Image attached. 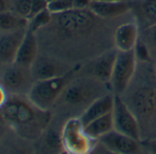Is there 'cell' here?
I'll use <instances>...</instances> for the list:
<instances>
[{"label": "cell", "mask_w": 156, "mask_h": 154, "mask_svg": "<svg viewBox=\"0 0 156 154\" xmlns=\"http://www.w3.org/2000/svg\"><path fill=\"white\" fill-rule=\"evenodd\" d=\"M77 68V66L73 67L71 71L62 76L35 81L30 89L27 97L38 107L43 110H50L71 82Z\"/></svg>", "instance_id": "3"}, {"label": "cell", "mask_w": 156, "mask_h": 154, "mask_svg": "<svg viewBox=\"0 0 156 154\" xmlns=\"http://www.w3.org/2000/svg\"><path fill=\"white\" fill-rule=\"evenodd\" d=\"M98 89L92 84L86 82H76L69 83L62 93L60 98L62 102L69 107H82L83 105L87 106L98 97Z\"/></svg>", "instance_id": "9"}, {"label": "cell", "mask_w": 156, "mask_h": 154, "mask_svg": "<svg viewBox=\"0 0 156 154\" xmlns=\"http://www.w3.org/2000/svg\"><path fill=\"white\" fill-rule=\"evenodd\" d=\"M47 1H48V2H50V1H51V0H47Z\"/></svg>", "instance_id": "33"}, {"label": "cell", "mask_w": 156, "mask_h": 154, "mask_svg": "<svg viewBox=\"0 0 156 154\" xmlns=\"http://www.w3.org/2000/svg\"><path fill=\"white\" fill-rule=\"evenodd\" d=\"M114 129L134 139L141 140V128L137 117L119 95H114L112 109Z\"/></svg>", "instance_id": "8"}, {"label": "cell", "mask_w": 156, "mask_h": 154, "mask_svg": "<svg viewBox=\"0 0 156 154\" xmlns=\"http://www.w3.org/2000/svg\"><path fill=\"white\" fill-rule=\"evenodd\" d=\"M118 50H111L100 55L93 66V74L96 78L102 83H108L111 78V74L116 60Z\"/></svg>", "instance_id": "18"}, {"label": "cell", "mask_w": 156, "mask_h": 154, "mask_svg": "<svg viewBox=\"0 0 156 154\" xmlns=\"http://www.w3.org/2000/svg\"><path fill=\"white\" fill-rule=\"evenodd\" d=\"M62 148L67 153H88L94 148L95 138L89 137L79 117H71L63 125L61 134Z\"/></svg>", "instance_id": "5"}, {"label": "cell", "mask_w": 156, "mask_h": 154, "mask_svg": "<svg viewBox=\"0 0 156 154\" xmlns=\"http://www.w3.org/2000/svg\"><path fill=\"white\" fill-rule=\"evenodd\" d=\"M93 0H73V9H87Z\"/></svg>", "instance_id": "28"}, {"label": "cell", "mask_w": 156, "mask_h": 154, "mask_svg": "<svg viewBox=\"0 0 156 154\" xmlns=\"http://www.w3.org/2000/svg\"><path fill=\"white\" fill-rule=\"evenodd\" d=\"M113 105L114 96L103 95L91 102L79 117V118L83 125L86 126L92 120L111 112L113 109Z\"/></svg>", "instance_id": "17"}, {"label": "cell", "mask_w": 156, "mask_h": 154, "mask_svg": "<svg viewBox=\"0 0 156 154\" xmlns=\"http://www.w3.org/2000/svg\"><path fill=\"white\" fill-rule=\"evenodd\" d=\"M137 117L140 125L156 119V86L151 84H141L129 91L124 100Z\"/></svg>", "instance_id": "4"}, {"label": "cell", "mask_w": 156, "mask_h": 154, "mask_svg": "<svg viewBox=\"0 0 156 154\" xmlns=\"http://www.w3.org/2000/svg\"><path fill=\"white\" fill-rule=\"evenodd\" d=\"M73 68L56 58L39 54L30 66V71L34 81H39L64 75Z\"/></svg>", "instance_id": "10"}, {"label": "cell", "mask_w": 156, "mask_h": 154, "mask_svg": "<svg viewBox=\"0 0 156 154\" xmlns=\"http://www.w3.org/2000/svg\"><path fill=\"white\" fill-rule=\"evenodd\" d=\"M153 74H154V77H155V79H156V64L154 65V70H153Z\"/></svg>", "instance_id": "32"}, {"label": "cell", "mask_w": 156, "mask_h": 154, "mask_svg": "<svg viewBox=\"0 0 156 154\" xmlns=\"http://www.w3.org/2000/svg\"><path fill=\"white\" fill-rule=\"evenodd\" d=\"M0 71V82L9 95L27 96L35 82L30 67L17 63L2 65Z\"/></svg>", "instance_id": "7"}, {"label": "cell", "mask_w": 156, "mask_h": 154, "mask_svg": "<svg viewBox=\"0 0 156 154\" xmlns=\"http://www.w3.org/2000/svg\"><path fill=\"white\" fill-rule=\"evenodd\" d=\"M28 29L0 33V65L15 62L20 46Z\"/></svg>", "instance_id": "12"}, {"label": "cell", "mask_w": 156, "mask_h": 154, "mask_svg": "<svg viewBox=\"0 0 156 154\" xmlns=\"http://www.w3.org/2000/svg\"><path fill=\"white\" fill-rule=\"evenodd\" d=\"M47 8H48V1L47 0H32L31 9H30V13L28 19H30V18H32L36 14L40 13L41 11L46 9Z\"/></svg>", "instance_id": "26"}, {"label": "cell", "mask_w": 156, "mask_h": 154, "mask_svg": "<svg viewBox=\"0 0 156 154\" xmlns=\"http://www.w3.org/2000/svg\"><path fill=\"white\" fill-rule=\"evenodd\" d=\"M101 19L88 9H73L63 13L52 14L50 24L40 31L54 34L59 39L82 38L92 34Z\"/></svg>", "instance_id": "2"}, {"label": "cell", "mask_w": 156, "mask_h": 154, "mask_svg": "<svg viewBox=\"0 0 156 154\" xmlns=\"http://www.w3.org/2000/svg\"><path fill=\"white\" fill-rule=\"evenodd\" d=\"M98 142L108 151L119 154L138 153L140 150V142L131 137L112 129L98 138Z\"/></svg>", "instance_id": "11"}, {"label": "cell", "mask_w": 156, "mask_h": 154, "mask_svg": "<svg viewBox=\"0 0 156 154\" xmlns=\"http://www.w3.org/2000/svg\"><path fill=\"white\" fill-rule=\"evenodd\" d=\"M84 127L87 134L92 138L98 140V138L114 129L112 111L100 117L92 120L91 122H89Z\"/></svg>", "instance_id": "19"}, {"label": "cell", "mask_w": 156, "mask_h": 154, "mask_svg": "<svg viewBox=\"0 0 156 154\" xmlns=\"http://www.w3.org/2000/svg\"><path fill=\"white\" fill-rule=\"evenodd\" d=\"M32 0H12L11 10L15 13L29 19L31 9Z\"/></svg>", "instance_id": "25"}, {"label": "cell", "mask_w": 156, "mask_h": 154, "mask_svg": "<svg viewBox=\"0 0 156 154\" xmlns=\"http://www.w3.org/2000/svg\"><path fill=\"white\" fill-rule=\"evenodd\" d=\"M48 9L51 14H60L73 9V0H51L48 2Z\"/></svg>", "instance_id": "23"}, {"label": "cell", "mask_w": 156, "mask_h": 154, "mask_svg": "<svg viewBox=\"0 0 156 154\" xmlns=\"http://www.w3.org/2000/svg\"><path fill=\"white\" fill-rule=\"evenodd\" d=\"M5 128H7V127H6L5 124L3 123L2 119L0 118V141H1L3 136H4L5 133H6V129H5Z\"/></svg>", "instance_id": "31"}, {"label": "cell", "mask_w": 156, "mask_h": 154, "mask_svg": "<svg viewBox=\"0 0 156 154\" xmlns=\"http://www.w3.org/2000/svg\"><path fill=\"white\" fill-rule=\"evenodd\" d=\"M102 19H112L130 11V3L125 0H93L89 9Z\"/></svg>", "instance_id": "14"}, {"label": "cell", "mask_w": 156, "mask_h": 154, "mask_svg": "<svg viewBox=\"0 0 156 154\" xmlns=\"http://www.w3.org/2000/svg\"><path fill=\"white\" fill-rule=\"evenodd\" d=\"M141 32V36H140L148 45L152 58L156 56V25L145 30Z\"/></svg>", "instance_id": "24"}, {"label": "cell", "mask_w": 156, "mask_h": 154, "mask_svg": "<svg viewBox=\"0 0 156 154\" xmlns=\"http://www.w3.org/2000/svg\"><path fill=\"white\" fill-rule=\"evenodd\" d=\"M145 146L147 148H149L151 152L153 153H156V138H153V139H150L148 142L145 143Z\"/></svg>", "instance_id": "30"}, {"label": "cell", "mask_w": 156, "mask_h": 154, "mask_svg": "<svg viewBox=\"0 0 156 154\" xmlns=\"http://www.w3.org/2000/svg\"><path fill=\"white\" fill-rule=\"evenodd\" d=\"M129 3L140 31L156 25V0H132Z\"/></svg>", "instance_id": "13"}, {"label": "cell", "mask_w": 156, "mask_h": 154, "mask_svg": "<svg viewBox=\"0 0 156 154\" xmlns=\"http://www.w3.org/2000/svg\"><path fill=\"white\" fill-rule=\"evenodd\" d=\"M9 98V94L8 90L2 85V83L0 82V109L7 104Z\"/></svg>", "instance_id": "27"}, {"label": "cell", "mask_w": 156, "mask_h": 154, "mask_svg": "<svg viewBox=\"0 0 156 154\" xmlns=\"http://www.w3.org/2000/svg\"><path fill=\"white\" fill-rule=\"evenodd\" d=\"M39 48L40 44L36 33L27 30L24 39L18 51L15 63L30 68L39 55Z\"/></svg>", "instance_id": "16"}, {"label": "cell", "mask_w": 156, "mask_h": 154, "mask_svg": "<svg viewBox=\"0 0 156 154\" xmlns=\"http://www.w3.org/2000/svg\"><path fill=\"white\" fill-rule=\"evenodd\" d=\"M133 51L137 61H140L141 63H148L152 60V56L148 45L140 37H139L133 48Z\"/></svg>", "instance_id": "22"}, {"label": "cell", "mask_w": 156, "mask_h": 154, "mask_svg": "<svg viewBox=\"0 0 156 154\" xmlns=\"http://www.w3.org/2000/svg\"><path fill=\"white\" fill-rule=\"evenodd\" d=\"M51 18H52V14L50 12V10L47 8L46 9L41 11L40 13L36 14L35 16H33L29 19L28 30L37 34L40 30H41L42 29H44L46 26L50 24Z\"/></svg>", "instance_id": "21"}, {"label": "cell", "mask_w": 156, "mask_h": 154, "mask_svg": "<svg viewBox=\"0 0 156 154\" xmlns=\"http://www.w3.org/2000/svg\"><path fill=\"white\" fill-rule=\"evenodd\" d=\"M0 118L9 130L26 140L35 141L45 133L51 113L35 106L27 96L9 95L7 104L0 109Z\"/></svg>", "instance_id": "1"}, {"label": "cell", "mask_w": 156, "mask_h": 154, "mask_svg": "<svg viewBox=\"0 0 156 154\" xmlns=\"http://www.w3.org/2000/svg\"><path fill=\"white\" fill-rule=\"evenodd\" d=\"M29 19L12 10L0 13V33L28 29Z\"/></svg>", "instance_id": "20"}, {"label": "cell", "mask_w": 156, "mask_h": 154, "mask_svg": "<svg viewBox=\"0 0 156 154\" xmlns=\"http://www.w3.org/2000/svg\"><path fill=\"white\" fill-rule=\"evenodd\" d=\"M12 0H0V13L11 10Z\"/></svg>", "instance_id": "29"}, {"label": "cell", "mask_w": 156, "mask_h": 154, "mask_svg": "<svg viewBox=\"0 0 156 154\" xmlns=\"http://www.w3.org/2000/svg\"><path fill=\"white\" fill-rule=\"evenodd\" d=\"M137 60L133 50L118 51L109 81L110 88L115 95H123L129 88L136 72Z\"/></svg>", "instance_id": "6"}, {"label": "cell", "mask_w": 156, "mask_h": 154, "mask_svg": "<svg viewBox=\"0 0 156 154\" xmlns=\"http://www.w3.org/2000/svg\"><path fill=\"white\" fill-rule=\"evenodd\" d=\"M140 37V30L136 22H127L119 25L114 32V44L118 51L133 50Z\"/></svg>", "instance_id": "15"}]
</instances>
